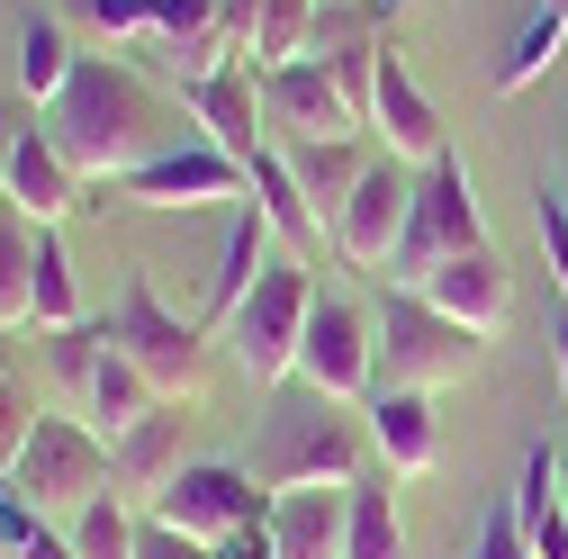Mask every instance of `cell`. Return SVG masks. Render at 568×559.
<instances>
[{
  "mask_svg": "<svg viewBox=\"0 0 568 559\" xmlns=\"http://www.w3.org/2000/svg\"><path fill=\"white\" fill-rule=\"evenodd\" d=\"M45 135H54V154L82 172V190H118L135 163H154L163 145V100L126 73V63L109 54H82L73 63V82H63V100L45 109Z\"/></svg>",
  "mask_w": 568,
  "mask_h": 559,
  "instance_id": "1",
  "label": "cell"
},
{
  "mask_svg": "<svg viewBox=\"0 0 568 559\" xmlns=\"http://www.w3.org/2000/svg\"><path fill=\"white\" fill-rule=\"evenodd\" d=\"M362 460H371V425L343 397H316L298 379L271 397L262 434H253V478L271 497H290V487H362Z\"/></svg>",
  "mask_w": 568,
  "mask_h": 559,
  "instance_id": "2",
  "label": "cell"
},
{
  "mask_svg": "<svg viewBox=\"0 0 568 559\" xmlns=\"http://www.w3.org/2000/svg\"><path fill=\"white\" fill-rule=\"evenodd\" d=\"M478 362H487V334L452 325L434 298H415V289H388L379 298V388L434 397V388H460Z\"/></svg>",
  "mask_w": 568,
  "mask_h": 559,
  "instance_id": "3",
  "label": "cell"
},
{
  "mask_svg": "<svg viewBox=\"0 0 568 559\" xmlns=\"http://www.w3.org/2000/svg\"><path fill=\"white\" fill-rule=\"evenodd\" d=\"M307 316H316V280L298 253H280L262 280H253V298L217 325L226 334V353L253 388H290L298 379V343H307Z\"/></svg>",
  "mask_w": 568,
  "mask_h": 559,
  "instance_id": "4",
  "label": "cell"
},
{
  "mask_svg": "<svg viewBox=\"0 0 568 559\" xmlns=\"http://www.w3.org/2000/svg\"><path fill=\"white\" fill-rule=\"evenodd\" d=\"M109 343L154 379V397L163 406H199V388H207V325H190V316H172L163 307V289L145 271L126 280V298H118V316H109Z\"/></svg>",
  "mask_w": 568,
  "mask_h": 559,
  "instance_id": "5",
  "label": "cell"
},
{
  "mask_svg": "<svg viewBox=\"0 0 568 559\" xmlns=\"http://www.w3.org/2000/svg\"><path fill=\"white\" fill-rule=\"evenodd\" d=\"M19 497L45 524H73L82 506L118 497V469H109V434H91L82 415H37L28 460H19Z\"/></svg>",
  "mask_w": 568,
  "mask_h": 559,
  "instance_id": "6",
  "label": "cell"
},
{
  "mask_svg": "<svg viewBox=\"0 0 568 559\" xmlns=\"http://www.w3.org/2000/svg\"><path fill=\"white\" fill-rule=\"evenodd\" d=\"M460 253H487V217H478L469 172L443 154V163H424V181H415V217H406V244L388 262V289H424V280H434L443 262H460Z\"/></svg>",
  "mask_w": 568,
  "mask_h": 559,
  "instance_id": "7",
  "label": "cell"
},
{
  "mask_svg": "<svg viewBox=\"0 0 568 559\" xmlns=\"http://www.w3.org/2000/svg\"><path fill=\"white\" fill-rule=\"evenodd\" d=\"M54 370H63V388H73V415H82L91 434H109V443L135 434V425L163 406L154 379L109 343V325H73V334H54Z\"/></svg>",
  "mask_w": 568,
  "mask_h": 559,
  "instance_id": "8",
  "label": "cell"
},
{
  "mask_svg": "<svg viewBox=\"0 0 568 559\" xmlns=\"http://www.w3.org/2000/svg\"><path fill=\"white\" fill-rule=\"evenodd\" d=\"M298 388L371 406L379 397V307L316 289V316H307V343H298Z\"/></svg>",
  "mask_w": 568,
  "mask_h": 559,
  "instance_id": "9",
  "label": "cell"
},
{
  "mask_svg": "<svg viewBox=\"0 0 568 559\" xmlns=\"http://www.w3.org/2000/svg\"><path fill=\"white\" fill-rule=\"evenodd\" d=\"M262 515H271V487L244 460H190L172 478V497L154 506V524H172V532H190L207 550H217L226 532H244V524H262Z\"/></svg>",
  "mask_w": 568,
  "mask_h": 559,
  "instance_id": "10",
  "label": "cell"
},
{
  "mask_svg": "<svg viewBox=\"0 0 568 559\" xmlns=\"http://www.w3.org/2000/svg\"><path fill=\"white\" fill-rule=\"evenodd\" d=\"M415 181H424L415 163L371 154L362 190H352L343 226H334V262H352V271H379V280H388V262H397V244H406V217H415Z\"/></svg>",
  "mask_w": 568,
  "mask_h": 559,
  "instance_id": "11",
  "label": "cell"
},
{
  "mask_svg": "<svg viewBox=\"0 0 568 559\" xmlns=\"http://www.w3.org/2000/svg\"><path fill=\"white\" fill-rule=\"evenodd\" d=\"M118 199L126 207H163V217H190V207H244L253 199V172L244 163H226L217 145H163L154 163H135L126 181H118Z\"/></svg>",
  "mask_w": 568,
  "mask_h": 559,
  "instance_id": "12",
  "label": "cell"
},
{
  "mask_svg": "<svg viewBox=\"0 0 568 559\" xmlns=\"http://www.w3.org/2000/svg\"><path fill=\"white\" fill-rule=\"evenodd\" d=\"M262 109H271V145H316V135H362V118H352L343 82L325 73L316 54L280 63V73H262Z\"/></svg>",
  "mask_w": 568,
  "mask_h": 559,
  "instance_id": "13",
  "label": "cell"
},
{
  "mask_svg": "<svg viewBox=\"0 0 568 559\" xmlns=\"http://www.w3.org/2000/svg\"><path fill=\"white\" fill-rule=\"evenodd\" d=\"M109 469H118V497L135 515H154L172 497V478L190 469V406H154L135 434H118L109 443Z\"/></svg>",
  "mask_w": 568,
  "mask_h": 559,
  "instance_id": "14",
  "label": "cell"
},
{
  "mask_svg": "<svg viewBox=\"0 0 568 559\" xmlns=\"http://www.w3.org/2000/svg\"><path fill=\"white\" fill-rule=\"evenodd\" d=\"M190 118H199V145H217L226 163L253 172V154L271 145V109H262V73L253 63H226V73H207L190 91Z\"/></svg>",
  "mask_w": 568,
  "mask_h": 559,
  "instance_id": "15",
  "label": "cell"
},
{
  "mask_svg": "<svg viewBox=\"0 0 568 559\" xmlns=\"http://www.w3.org/2000/svg\"><path fill=\"white\" fill-rule=\"evenodd\" d=\"M371 135H379V145H388L397 163H415V172L452 154V126H443V109H434V100L415 91V73H406V54H397V45L379 54V91H371Z\"/></svg>",
  "mask_w": 568,
  "mask_h": 559,
  "instance_id": "16",
  "label": "cell"
},
{
  "mask_svg": "<svg viewBox=\"0 0 568 559\" xmlns=\"http://www.w3.org/2000/svg\"><path fill=\"white\" fill-rule=\"evenodd\" d=\"M415 298H434L452 325H469V334H506V316H515V271H506V253H460V262H443L434 280H424Z\"/></svg>",
  "mask_w": 568,
  "mask_h": 559,
  "instance_id": "17",
  "label": "cell"
},
{
  "mask_svg": "<svg viewBox=\"0 0 568 559\" xmlns=\"http://www.w3.org/2000/svg\"><path fill=\"white\" fill-rule=\"evenodd\" d=\"M362 425H371V460L388 478H434L443 469V425H434V397H406V388H379L362 406Z\"/></svg>",
  "mask_w": 568,
  "mask_h": 559,
  "instance_id": "18",
  "label": "cell"
},
{
  "mask_svg": "<svg viewBox=\"0 0 568 559\" xmlns=\"http://www.w3.org/2000/svg\"><path fill=\"white\" fill-rule=\"evenodd\" d=\"M0 199H10L28 226H63V217L82 207V172L54 154V135H45V126H28V135H19V154H10V181H0Z\"/></svg>",
  "mask_w": 568,
  "mask_h": 559,
  "instance_id": "19",
  "label": "cell"
},
{
  "mask_svg": "<svg viewBox=\"0 0 568 559\" xmlns=\"http://www.w3.org/2000/svg\"><path fill=\"white\" fill-rule=\"evenodd\" d=\"M280 154H290V181H298V199L316 207V226L334 235L343 207H352V190H362V172H371L362 135H316V145H280Z\"/></svg>",
  "mask_w": 568,
  "mask_h": 559,
  "instance_id": "20",
  "label": "cell"
},
{
  "mask_svg": "<svg viewBox=\"0 0 568 559\" xmlns=\"http://www.w3.org/2000/svg\"><path fill=\"white\" fill-rule=\"evenodd\" d=\"M343 532H352V487H290V497H271L280 559H343Z\"/></svg>",
  "mask_w": 568,
  "mask_h": 559,
  "instance_id": "21",
  "label": "cell"
},
{
  "mask_svg": "<svg viewBox=\"0 0 568 559\" xmlns=\"http://www.w3.org/2000/svg\"><path fill=\"white\" fill-rule=\"evenodd\" d=\"M271 262H280V226L244 199V207H235V226H226V253H217V280H207V325H226V316L253 298V280H262Z\"/></svg>",
  "mask_w": 568,
  "mask_h": 559,
  "instance_id": "22",
  "label": "cell"
},
{
  "mask_svg": "<svg viewBox=\"0 0 568 559\" xmlns=\"http://www.w3.org/2000/svg\"><path fill=\"white\" fill-rule=\"evenodd\" d=\"M253 207H262V217L280 226V244H290L298 262L334 253V235L316 226V207L298 199V181H290V154H280V145H262V154H253Z\"/></svg>",
  "mask_w": 568,
  "mask_h": 559,
  "instance_id": "23",
  "label": "cell"
},
{
  "mask_svg": "<svg viewBox=\"0 0 568 559\" xmlns=\"http://www.w3.org/2000/svg\"><path fill=\"white\" fill-rule=\"evenodd\" d=\"M37 325V226L0 199V334Z\"/></svg>",
  "mask_w": 568,
  "mask_h": 559,
  "instance_id": "24",
  "label": "cell"
},
{
  "mask_svg": "<svg viewBox=\"0 0 568 559\" xmlns=\"http://www.w3.org/2000/svg\"><path fill=\"white\" fill-rule=\"evenodd\" d=\"M73 37H63V19H28L19 28V100H37V109H54L63 100V82H73Z\"/></svg>",
  "mask_w": 568,
  "mask_h": 559,
  "instance_id": "25",
  "label": "cell"
},
{
  "mask_svg": "<svg viewBox=\"0 0 568 559\" xmlns=\"http://www.w3.org/2000/svg\"><path fill=\"white\" fill-rule=\"evenodd\" d=\"M37 325L45 334L82 325V280H73V253H63V226H37Z\"/></svg>",
  "mask_w": 568,
  "mask_h": 559,
  "instance_id": "26",
  "label": "cell"
},
{
  "mask_svg": "<svg viewBox=\"0 0 568 559\" xmlns=\"http://www.w3.org/2000/svg\"><path fill=\"white\" fill-rule=\"evenodd\" d=\"M559 37H568V19L532 0V19L515 28V45L496 54V91H506V100H515V91H532V82L550 73V63H559Z\"/></svg>",
  "mask_w": 568,
  "mask_h": 559,
  "instance_id": "27",
  "label": "cell"
},
{
  "mask_svg": "<svg viewBox=\"0 0 568 559\" xmlns=\"http://www.w3.org/2000/svg\"><path fill=\"white\" fill-rule=\"evenodd\" d=\"M343 559H406V524H397V497L379 478L352 487V532H343Z\"/></svg>",
  "mask_w": 568,
  "mask_h": 559,
  "instance_id": "28",
  "label": "cell"
},
{
  "mask_svg": "<svg viewBox=\"0 0 568 559\" xmlns=\"http://www.w3.org/2000/svg\"><path fill=\"white\" fill-rule=\"evenodd\" d=\"M316 45V0H262V28H253V73H280Z\"/></svg>",
  "mask_w": 568,
  "mask_h": 559,
  "instance_id": "29",
  "label": "cell"
},
{
  "mask_svg": "<svg viewBox=\"0 0 568 559\" xmlns=\"http://www.w3.org/2000/svg\"><path fill=\"white\" fill-rule=\"evenodd\" d=\"M63 532H73L82 559H135V541H145V515H135L126 497H100V506H82Z\"/></svg>",
  "mask_w": 568,
  "mask_h": 559,
  "instance_id": "30",
  "label": "cell"
},
{
  "mask_svg": "<svg viewBox=\"0 0 568 559\" xmlns=\"http://www.w3.org/2000/svg\"><path fill=\"white\" fill-rule=\"evenodd\" d=\"M532 226H541V262H550V289H559V307H568V199H550V190H541Z\"/></svg>",
  "mask_w": 568,
  "mask_h": 559,
  "instance_id": "31",
  "label": "cell"
},
{
  "mask_svg": "<svg viewBox=\"0 0 568 559\" xmlns=\"http://www.w3.org/2000/svg\"><path fill=\"white\" fill-rule=\"evenodd\" d=\"M469 559H532V541H524L515 506H487V515H478V532H469Z\"/></svg>",
  "mask_w": 568,
  "mask_h": 559,
  "instance_id": "32",
  "label": "cell"
},
{
  "mask_svg": "<svg viewBox=\"0 0 568 559\" xmlns=\"http://www.w3.org/2000/svg\"><path fill=\"white\" fill-rule=\"evenodd\" d=\"M28 434H37V406H28L19 388H0V478H19V460H28Z\"/></svg>",
  "mask_w": 568,
  "mask_h": 559,
  "instance_id": "33",
  "label": "cell"
},
{
  "mask_svg": "<svg viewBox=\"0 0 568 559\" xmlns=\"http://www.w3.org/2000/svg\"><path fill=\"white\" fill-rule=\"evenodd\" d=\"M82 19H100L109 37H154V0H73Z\"/></svg>",
  "mask_w": 568,
  "mask_h": 559,
  "instance_id": "34",
  "label": "cell"
},
{
  "mask_svg": "<svg viewBox=\"0 0 568 559\" xmlns=\"http://www.w3.org/2000/svg\"><path fill=\"white\" fill-rule=\"evenodd\" d=\"M135 559H217L207 541H190V532H172V524H154L145 515V541H135Z\"/></svg>",
  "mask_w": 568,
  "mask_h": 559,
  "instance_id": "35",
  "label": "cell"
},
{
  "mask_svg": "<svg viewBox=\"0 0 568 559\" xmlns=\"http://www.w3.org/2000/svg\"><path fill=\"white\" fill-rule=\"evenodd\" d=\"M217 559H280V541H271V515H262V524H244V532H226V541H217Z\"/></svg>",
  "mask_w": 568,
  "mask_h": 559,
  "instance_id": "36",
  "label": "cell"
},
{
  "mask_svg": "<svg viewBox=\"0 0 568 559\" xmlns=\"http://www.w3.org/2000/svg\"><path fill=\"white\" fill-rule=\"evenodd\" d=\"M19 559H82V550H73V532H63V524H37V532L19 541Z\"/></svg>",
  "mask_w": 568,
  "mask_h": 559,
  "instance_id": "37",
  "label": "cell"
},
{
  "mask_svg": "<svg viewBox=\"0 0 568 559\" xmlns=\"http://www.w3.org/2000/svg\"><path fill=\"white\" fill-rule=\"evenodd\" d=\"M19 135H28V109H19V100H0V181H10V154H19Z\"/></svg>",
  "mask_w": 568,
  "mask_h": 559,
  "instance_id": "38",
  "label": "cell"
},
{
  "mask_svg": "<svg viewBox=\"0 0 568 559\" xmlns=\"http://www.w3.org/2000/svg\"><path fill=\"white\" fill-rule=\"evenodd\" d=\"M559 397H568V316H559Z\"/></svg>",
  "mask_w": 568,
  "mask_h": 559,
  "instance_id": "39",
  "label": "cell"
},
{
  "mask_svg": "<svg viewBox=\"0 0 568 559\" xmlns=\"http://www.w3.org/2000/svg\"><path fill=\"white\" fill-rule=\"evenodd\" d=\"M559 506H568V443H559Z\"/></svg>",
  "mask_w": 568,
  "mask_h": 559,
  "instance_id": "40",
  "label": "cell"
},
{
  "mask_svg": "<svg viewBox=\"0 0 568 559\" xmlns=\"http://www.w3.org/2000/svg\"><path fill=\"white\" fill-rule=\"evenodd\" d=\"M0 388H10V343H0Z\"/></svg>",
  "mask_w": 568,
  "mask_h": 559,
  "instance_id": "41",
  "label": "cell"
},
{
  "mask_svg": "<svg viewBox=\"0 0 568 559\" xmlns=\"http://www.w3.org/2000/svg\"><path fill=\"white\" fill-rule=\"evenodd\" d=\"M0 559H19V550H10V532H0Z\"/></svg>",
  "mask_w": 568,
  "mask_h": 559,
  "instance_id": "42",
  "label": "cell"
},
{
  "mask_svg": "<svg viewBox=\"0 0 568 559\" xmlns=\"http://www.w3.org/2000/svg\"><path fill=\"white\" fill-rule=\"evenodd\" d=\"M541 10H559V19H568V0H541Z\"/></svg>",
  "mask_w": 568,
  "mask_h": 559,
  "instance_id": "43",
  "label": "cell"
}]
</instances>
